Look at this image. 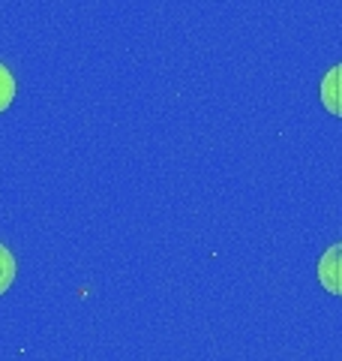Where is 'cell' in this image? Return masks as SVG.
Listing matches in <instances>:
<instances>
[{"label":"cell","mask_w":342,"mask_h":361,"mask_svg":"<svg viewBox=\"0 0 342 361\" xmlns=\"http://www.w3.org/2000/svg\"><path fill=\"white\" fill-rule=\"evenodd\" d=\"M318 283H322L330 295L342 298V241L327 247L324 256L318 259Z\"/></svg>","instance_id":"obj_1"},{"label":"cell","mask_w":342,"mask_h":361,"mask_svg":"<svg viewBox=\"0 0 342 361\" xmlns=\"http://www.w3.org/2000/svg\"><path fill=\"white\" fill-rule=\"evenodd\" d=\"M15 271H18V265H15V256L9 253V247H4L0 244V295L13 286V280H15Z\"/></svg>","instance_id":"obj_3"},{"label":"cell","mask_w":342,"mask_h":361,"mask_svg":"<svg viewBox=\"0 0 342 361\" xmlns=\"http://www.w3.org/2000/svg\"><path fill=\"white\" fill-rule=\"evenodd\" d=\"M13 99H15V78L4 63H0V111L13 106Z\"/></svg>","instance_id":"obj_4"},{"label":"cell","mask_w":342,"mask_h":361,"mask_svg":"<svg viewBox=\"0 0 342 361\" xmlns=\"http://www.w3.org/2000/svg\"><path fill=\"white\" fill-rule=\"evenodd\" d=\"M322 103L330 115L342 118V63L327 70V75L322 78Z\"/></svg>","instance_id":"obj_2"}]
</instances>
